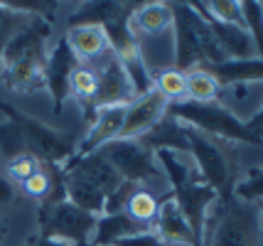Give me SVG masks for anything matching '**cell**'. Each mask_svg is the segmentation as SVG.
<instances>
[{"mask_svg": "<svg viewBox=\"0 0 263 246\" xmlns=\"http://www.w3.org/2000/svg\"><path fill=\"white\" fill-rule=\"evenodd\" d=\"M49 37H52V23L42 17H30V23L5 45L0 57V79L5 89L17 94H37L45 89Z\"/></svg>", "mask_w": 263, "mask_h": 246, "instance_id": "cell-1", "label": "cell"}, {"mask_svg": "<svg viewBox=\"0 0 263 246\" xmlns=\"http://www.w3.org/2000/svg\"><path fill=\"white\" fill-rule=\"evenodd\" d=\"M172 40H175V69L187 71L227 62L206 20L192 8V3H170Z\"/></svg>", "mask_w": 263, "mask_h": 246, "instance_id": "cell-2", "label": "cell"}, {"mask_svg": "<svg viewBox=\"0 0 263 246\" xmlns=\"http://www.w3.org/2000/svg\"><path fill=\"white\" fill-rule=\"evenodd\" d=\"M212 210V224L204 232L206 246H263L261 204L231 197L217 202Z\"/></svg>", "mask_w": 263, "mask_h": 246, "instance_id": "cell-3", "label": "cell"}, {"mask_svg": "<svg viewBox=\"0 0 263 246\" xmlns=\"http://www.w3.org/2000/svg\"><path fill=\"white\" fill-rule=\"evenodd\" d=\"M187 143L202 182L217 192L219 202L234 197V187L239 182V163L231 143L204 136L190 126H187Z\"/></svg>", "mask_w": 263, "mask_h": 246, "instance_id": "cell-4", "label": "cell"}, {"mask_svg": "<svg viewBox=\"0 0 263 246\" xmlns=\"http://www.w3.org/2000/svg\"><path fill=\"white\" fill-rule=\"evenodd\" d=\"M167 116L177 118L180 123L190 126V128L199 130L204 136L219 138L227 143H246V145H263L258 136H253L246 128L243 118L239 113L229 111L227 106H221L219 101L212 104H197V101H177V104L167 106Z\"/></svg>", "mask_w": 263, "mask_h": 246, "instance_id": "cell-5", "label": "cell"}, {"mask_svg": "<svg viewBox=\"0 0 263 246\" xmlns=\"http://www.w3.org/2000/svg\"><path fill=\"white\" fill-rule=\"evenodd\" d=\"M0 111L8 116V121H12L20 128L25 145H27V153H32L42 165H57V167H62L64 163H69L74 158L77 145H79L74 133L49 128L47 123L27 116L20 108L5 104V101H0Z\"/></svg>", "mask_w": 263, "mask_h": 246, "instance_id": "cell-6", "label": "cell"}, {"mask_svg": "<svg viewBox=\"0 0 263 246\" xmlns=\"http://www.w3.org/2000/svg\"><path fill=\"white\" fill-rule=\"evenodd\" d=\"M96 214L71 204L69 199L57 204H40L37 224L42 239H59L69 244H89L96 229Z\"/></svg>", "mask_w": 263, "mask_h": 246, "instance_id": "cell-7", "label": "cell"}, {"mask_svg": "<svg viewBox=\"0 0 263 246\" xmlns=\"http://www.w3.org/2000/svg\"><path fill=\"white\" fill-rule=\"evenodd\" d=\"M96 153L114 167L123 182H130V185H138V187L148 185V182H153V180H158L162 175L160 165L155 160V153H150L140 141L116 138V141L101 145Z\"/></svg>", "mask_w": 263, "mask_h": 246, "instance_id": "cell-8", "label": "cell"}, {"mask_svg": "<svg viewBox=\"0 0 263 246\" xmlns=\"http://www.w3.org/2000/svg\"><path fill=\"white\" fill-rule=\"evenodd\" d=\"M93 71H96V94H93V99L89 104L84 106L86 123H91L99 108H106V106H128L136 101L133 86H130L126 71L121 67V59L116 57L111 49L101 57V64L93 67Z\"/></svg>", "mask_w": 263, "mask_h": 246, "instance_id": "cell-9", "label": "cell"}, {"mask_svg": "<svg viewBox=\"0 0 263 246\" xmlns=\"http://www.w3.org/2000/svg\"><path fill=\"white\" fill-rule=\"evenodd\" d=\"M81 62L71 52L69 42L64 37H59L57 45L49 49L45 64V91H49V96H52L57 116L64 111V104L69 99V79H71V74H74V69Z\"/></svg>", "mask_w": 263, "mask_h": 246, "instance_id": "cell-10", "label": "cell"}, {"mask_svg": "<svg viewBox=\"0 0 263 246\" xmlns=\"http://www.w3.org/2000/svg\"><path fill=\"white\" fill-rule=\"evenodd\" d=\"M167 99H162L155 89L148 94L138 96L133 104L126 106V118H123V128L118 138H128V141H138L143 138L148 130H153L160 123L165 113H167Z\"/></svg>", "mask_w": 263, "mask_h": 246, "instance_id": "cell-11", "label": "cell"}, {"mask_svg": "<svg viewBox=\"0 0 263 246\" xmlns=\"http://www.w3.org/2000/svg\"><path fill=\"white\" fill-rule=\"evenodd\" d=\"M123 118H126V106H106V108H99L93 121L89 123V133L79 141L77 153H74L71 160L86 158V155L99 150L101 145L116 141L121 136V128H123Z\"/></svg>", "mask_w": 263, "mask_h": 246, "instance_id": "cell-12", "label": "cell"}, {"mask_svg": "<svg viewBox=\"0 0 263 246\" xmlns=\"http://www.w3.org/2000/svg\"><path fill=\"white\" fill-rule=\"evenodd\" d=\"M192 8L206 20L212 35L217 40V47L221 49V54H224V59H251V57H256V47H253V40H251V35L246 32V27L221 25V23H217V20H212V17L204 12L202 3H192Z\"/></svg>", "mask_w": 263, "mask_h": 246, "instance_id": "cell-13", "label": "cell"}, {"mask_svg": "<svg viewBox=\"0 0 263 246\" xmlns=\"http://www.w3.org/2000/svg\"><path fill=\"white\" fill-rule=\"evenodd\" d=\"M153 232L162 239V244L195 246L192 229H190V224L184 219V214L180 212V207L175 204V199L170 197V192L160 202V210H158L155 222H153Z\"/></svg>", "mask_w": 263, "mask_h": 246, "instance_id": "cell-14", "label": "cell"}, {"mask_svg": "<svg viewBox=\"0 0 263 246\" xmlns=\"http://www.w3.org/2000/svg\"><path fill=\"white\" fill-rule=\"evenodd\" d=\"M130 32L140 37H160L172 30V8L170 3H138V8L130 12L128 20Z\"/></svg>", "mask_w": 263, "mask_h": 246, "instance_id": "cell-15", "label": "cell"}, {"mask_svg": "<svg viewBox=\"0 0 263 246\" xmlns=\"http://www.w3.org/2000/svg\"><path fill=\"white\" fill-rule=\"evenodd\" d=\"M150 153L158 150H175V153H184L190 155V143H187V126L180 123L177 118H172L165 113L160 123L153 130H148L143 138H138Z\"/></svg>", "mask_w": 263, "mask_h": 246, "instance_id": "cell-16", "label": "cell"}, {"mask_svg": "<svg viewBox=\"0 0 263 246\" xmlns=\"http://www.w3.org/2000/svg\"><path fill=\"white\" fill-rule=\"evenodd\" d=\"M143 232H150L148 224L136 222L133 217H128L126 212L101 214V217L96 219V229H93V236L89 244L91 246H114L116 241H121V239H126V236L143 234Z\"/></svg>", "mask_w": 263, "mask_h": 246, "instance_id": "cell-17", "label": "cell"}, {"mask_svg": "<svg viewBox=\"0 0 263 246\" xmlns=\"http://www.w3.org/2000/svg\"><path fill=\"white\" fill-rule=\"evenodd\" d=\"M214 74L221 86H241V84H253L263 82V59L251 57V59H227L221 64H212L204 67Z\"/></svg>", "mask_w": 263, "mask_h": 246, "instance_id": "cell-18", "label": "cell"}, {"mask_svg": "<svg viewBox=\"0 0 263 246\" xmlns=\"http://www.w3.org/2000/svg\"><path fill=\"white\" fill-rule=\"evenodd\" d=\"M64 40L69 42L71 52L77 54L79 62H89V59H101L108 52V37L101 27L96 25H86V27H69Z\"/></svg>", "mask_w": 263, "mask_h": 246, "instance_id": "cell-19", "label": "cell"}, {"mask_svg": "<svg viewBox=\"0 0 263 246\" xmlns=\"http://www.w3.org/2000/svg\"><path fill=\"white\" fill-rule=\"evenodd\" d=\"M126 8H128V3H111V0L84 3L79 10L69 17V27H86V25L103 27V25H108L111 20H116Z\"/></svg>", "mask_w": 263, "mask_h": 246, "instance_id": "cell-20", "label": "cell"}, {"mask_svg": "<svg viewBox=\"0 0 263 246\" xmlns=\"http://www.w3.org/2000/svg\"><path fill=\"white\" fill-rule=\"evenodd\" d=\"M187 96L190 101H197V104H212L217 101L224 86L214 79V74L204 67H197V69H190L187 74Z\"/></svg>", "mask_w": 263, "mask_h": 246, "instance_id": "cell-21", "label": "cell"}, {"mask_svg": "<svg viewBox=\"0 0 263 246\" xmlns=\"http://www.w3.org/2000/svg\"><path fill=\"white\" fill-rule=\"evenodd\" d=\"M165 195H153L150 190L145 187H136L133 192H130V197H128L126 202V214L128 217H133L136 222L140 224H148L150 229H153V222H155V214H158V210H160V202Z\"/></svg>", "mask_w": 263, "mask_h": 246, "instance_id": "cell-22", "label": "cell"}, {"mask_svg": "<svg viewBox=\"0 0 263 246\" xmlns=\"http://www.w3.org/2000/svg\"><path fill=\"white\" fill-rule=\"evenodd\" d=\"M153 86L162 99H167V104L184 101V96H187V77H184V71L175 69V67L158 71V77H153Z\"/></svg>", "mask_w": 263, "mask_h": 246, "instance_id": "cell-23", "label": "cell"}, {"mask_svg": "<svg viewBox=\"0 0 263 246\" xmlns=\"http://www.w3.org/2000/svg\"><path fill=\"white\" fill-rule=\"evenodd\" d=\"M93 94H96V71H93V67L79 64L69 79V96H74L84 108L93 99Z\"/></svg>", "mask_w": 263, "mask_h": 246, "instance_id": "cell-24", "label": "cell"}, {"mask_svg": "<svg viewBox=\"0 0 263 246\" xmlns=\"http://www.w3.org/2000/svg\"><path fill=\"white\" fill-rule=\"evenodd\" d=\"M241 5V15H243V27L251 35L253 47H256V57L263 59V10L258 0H243Z\"/></svg>", "mask_w": 263, "mask_h": 246, "instance_id": "cell-25", "label": "cell"}, {"mask_svg": "<svg viewBox=\"0 0 263 246\" xmlns=\"http://www.w3.org/2000/svg\"><path fill=\"white\" fill-rule=\"evenodd\" d=\"M0 5L12 12L27 15V17H42L47 23H52L59 3L54 0H0Z\"/></svg>", "mask_w": 263, "mask_h": 246, "instance_id": "cell-26", "label": "cell"}, {"mask_svg": "<svg viewBox=\"0 0 263 246\" xmlns=\"http://www.w3.org/2000/svg\"><path fill=\"white\" fill-rule=\"evenodd\" d=\"M234 197L241 202H263V167H249L246 177L236 182Z\"/></svg>", "mask_w": 263, "mask_h": 246, "instance_id": "cell-27", "label": "cell"}, {"mask_svg": "<svg viewBox=\"0 0 263 246\" xmlns=\"http://www.w3.org/2000/svg\"><path fill=\"white\" fill-rule=\"evenodd\" d=\"M204 12L221 25H234V27H243V15H241V5L234 0H214V3H202Z\"/></svg>", "mask_w": 263, "mask_h": 246, "instance_id": "cell-28", "label": "cell"}, {"mask_svg": "<svg viewBox=\"0 0 263 246\" xmlns=\"http://www.w3.org/2000/svg\"><path fill=\"white\" fill-rule=\"evenodd\" d=\"M0 153L5 155V160H12V158H17V155L27 153L23 133H20V128H17L12 121L0 123Z\"/></svg>", "mask_w": 263, "mask_h": 246, "instance_id": "cell-29", "label": "cell"}, {"mask_svg": "<svg viewBox=\"0 0 263 246\" xmlns=\"http://www.w3.org/2000/svg\"><path fill=\"white\" fill-rule=\"evenodd\" d=\"M27 23H30V17H27V15L12 12V10H8V8H3V5H0V57H3L5 45H8V42H10L12 37L17 35Z\"/></svg>", "mask_w": 263, "mask_h": 246, "instance_id": "cell-30", "label": "cell"}, {"mask_svg": "<svg viewBox=\"0 0 263 246\" xmlns=\"http://www.w3.org/2000/svg\"><path fill=\"white\" fill-rule=\"evenodd\" d=\"M40 167H42V163L34 158L32 153H23V155L8 160V177H10L12 182H20V185H23L25 180L32 177Z\"/></svg>", "mask_w": 263, "mask_h": 246, "instance_id": "cell-31", "label": "cell"}, {"mask_svg": "<svg viewBox=\"0 0 263 246\" xmlns=\"http://www.w3.org/2000/svg\"><path fill=\"white\" fill-rule=\"evenodd\" d=\"M23 190H25V195H30L32 199H42L49 195V190H52V173H49V167H40L37 173H34L32 177H27L23 182Z\"/></svg>", "mask_w": 263, "mask_h": 246, "instance_id": "cell-32", "label": "cell"}, {"mask_svg": "<svg viewBox=\"0 0 263 246\" xmlns=\"http://www.w3.org/2000/svg\"><path fill=\"white\" fill-rule=\"evenodd\" d=\"M114 246H165L162 239L153 229L150 232H143V234H133V236H126L121 241H116Z\"/></svg>", "mask_w": 263, "mask_h": 246, "instance_id": "cell-33", "label": "cell"}, {"mask_svg": "<svg viewBox=\"0 0 263 246\" xmlns=\"http://www.w3.org/2000/svg\"><path fill=\"white\" fill-rule=\"evenodd\" d=\"M15 199V182L5 173H0V204H10Z\"/></svg>", "mask_w": 263, "mask_h": 246, "instance_id": "cell-34", "label": "cell"}, {"mask_svg": "<svg viewBox=\"0 0 263 246\" xmlns=\"http://www.w3.org/2000/svg\"><path fill=\"white\" fill-rule=\"evenodd\" d=\"M243 123H246V128L251 130L253 136H258V138L263 141V104H261V108H258L251 118H246Z\"/></svg>", "mask_w": 263, "mask_h": 246, "instance_id": "cell-35", "label": "cell"}, {"mask_svg": "<svg viewBox=\"0 0 263 246\" xmlns=\"http://www.w3.org/2000/svg\"><path fill=\"white\" fill-rule=\"evenodd\" d=\"M37 246H74V244L59 241V239H42V236H37Z\"/></svg>", "mask_w": 263, "mask_h": 246, "instance_id": "cell-36", "label": "cell"}, {"mask_svg": "<svg viewBox=\"0 0 263 246\" xmlns=\"http://www.w3.org/2000/svg\"><path fill=\"white\" fill-rule=\"evenodd\" d=\"M5 234H8V226H5V224L0 222V241H3V239H5Z\"/></svg>", "mask_w": 263, "mask_h": 246, "instance_id": "cell-37", "label": "cell"}, {"mask_svg": "<svg viewBox=\"0 0 263 246\" xmlns=\"http://www.w3.org/2000/svg\"><path fill=\"white\" fill-rule=\"evenodd\" d=\"M77 246H91V244H77Z\"/></svg>", "mask_w": 263, "mask_h": 246, "instance_id": "cell-38", "label": "cell"}, {"mask_svg": "<svg viewBox=\"0 0 263 246\" xmlns=\"http://www.w3.org/2000/svg\"><path fill=\"white\" fill-rule=\"evenodd\" d=\"M258 204H261V210H263V202H258Z\"/></svg>", "mask_w": 263, "mask_h": 246, "instance_id": "cell-39", "label": "cell"}, {"mask_svg": "<svg viewBox=\"0 0 263 246\" xmlns=\"http://www.w3.org/2000/svg\"><path fill=\"white\" fill-rule=\"evenodd\" d=\"M261 10H263V3H261Z\"/></svg>", "mask_w": 263, "mask_h": 246, "instance_id": "cell-40", "label": "cell"}]
</instances>
